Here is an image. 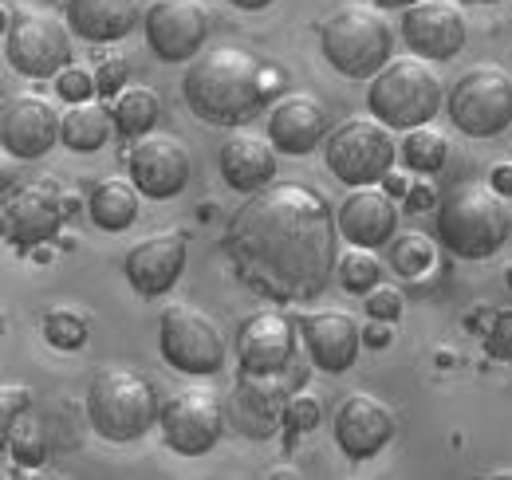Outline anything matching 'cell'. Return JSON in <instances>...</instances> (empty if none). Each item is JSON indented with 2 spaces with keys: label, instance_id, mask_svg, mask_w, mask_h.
<instances>
[{
  "label": "cell",
  "instance_id": "1",
  "mask_svg": "<svg viewBox=\"0 0 512 480\" xmlns=\"http://www.w3.org/2000/svg\"><path fill=\"white\" fill-rule=\"evenodd\" d=\"M339 240L335 209L316 185L272 181L237 205L221 248L249 292L276 303H304L327 292L343 252Z\"/></svg>",
  "mask_w": 512,
  "mask_h": 480
},
{
  "label": "cell",
  "instance_id": "2",
  "mask_svg": "<svg viewBox=\"0 0 512 480\" xmlns=\"http://www.w3.org/2000/svg\"><path fill=\"white\" fill-rule=\"evenodd\" d=\"M284 83L288 75L280 63L260 60L245 48H209L186 67L182 99L209 126H241L276 103Z\"/></svg>",
  "mask_w": 512,
  "mask_h": 480
},
{
  "label": "cell",
  "instance_id": "3",
  "mask_svg": "<svg viewBox=\"0 0 512 480\" xmlns=\"http://www.w3.org/2000/svg\"><path fill=\"white\" fill-rule=\"evenodd\" d=\"M489 181H465L438 201L434 233L457 260H485L512 237V213Z\"/></svg>",
  "mask_w": 512,
  "mask_h": 480
},
{
  "label": "cell",
  "instance_id": "4",
  "mask_svg": "<svg viewBox=\"0 0 512 480\" xmlns=\"http://www.w3.org/2000/svg\"><path fill=\"white\" fill-rule=\"evenodd\" d=\"M158 394L154 382L130 366H107L87 386V425L115 445L146 437L158 425Z\"/></svg>",
  "mask_w": 512,
  "mask_h": 480
},
{
  "label": "cell",
  "instance_id": "5",
  "mask_svg": "<svg viewBox=\"0 0 512 480\" xmlns=\"http://www.w3.org/2000/svg\"><path fill=\"white\" fill-rule=\"evenodd\" d=\"M323 60L343 79H375L394 60V28L371 4H339L320 24Z\"/></svg>",
  "mask_w": 512,
  "mask_h": 480
},
{
  "label": "cell",
  "instance_id": "6",
  "mask_svg": "<svg viewBox=\"0 0 512 480\" xmlns=\"http://www.w3.org/2000/svg\"><path fill=\"white\" fill-rule=\"evenodd\" d=\"M442 79L422 56H398L371 79L367 111L390 130H414L442 111Z\"/></svg>",
  "mask_w": 512,
  "mask_h": 480
},
{
  "label": "cell",
  "instance_id": "7",
  "mask_svg": "<svg viewBox=\"0 0 512 480\" xmlns=\"http://www.w3.org/2000/svg\"><path fill=\"white\" fill-rule=\"evenodd\" d=\"M4 16V60L24 79H56L71 63V24L56 12L32 8V12H12L0 8Z\"/></svg>",
  "mask_w": 512,
  "mask_h": 480
},
{
  "label": "cell",
  "instance_id": "8",
  "mask_svg": "<svg viewBox=\"0 0 512 480\" xmlns=\"http://www.w3.org/2000/svg\"><path fill=\"white\" fill-rule=\"evenodd\" d=\"M323 158H327V170L351 189L379 185L398 162V142H394V130L375 115L347 119L323 138Z\"/></svg>",
  "mask_w": 512,
  "mask_h": 480
},
{
  "label": "cell",
  "instance_id": "9",
  "mask_svg": "<svg viewBox=\"0 0 512 480\" xmlns=\"http://www.w3.org/2000/svg\"><path fill=\"white\" fill-rule=\"evenodd\" d=\"M449 122L469 138H493L512 126V75L497 63H473L446 95Z\"/></svg>",
  "mask_w": 512,
  "mask_h": 480
},
{
  "label": "cell",
  "instance_id": "10",
  "mask_svg": "<svg viewBox=\"0 0 512 480\" xmlns=\"http://www.w3.org/2000/svg\"><path fill=\"white\" fill-rule=\"evenodd\" d=\"M158 347L162 359L174 370L193 374V378H209L217 374L229 359V343L221 335V327L213 323L209 311L193 307V303H170L158 319Z\"/></svg>",
  "mask_w": 512,
  "mask_h": 480
},
{
  "label": "cell",
  "instance_id": "11",
  "mask_svg": "<svg viewBox=\"0 0 512 480\" xmlns=\"http://www.w3.org/2000/svg\"><path fill=\"white\" fill-rule=\"evenodd\" d=\"M308 374H300L296 366L276 370V374H260V370H237L233 394L225 398V418L229 429H237L241 437L268 441L280 425H284V406L288 398L304 386Z\"/></svg>",
  "mask_w": 512,
  "mask_h": 480
},
{
  "label": "cell",
  "instance_id": "12",
  "mask_svg": "<svg viewBox=\"0 0 512 480\" xmlns=\"http://www.w3.org/2000/svg\"><path fill=\"white\" fill-rule=\"evenodd\" d=\"M225 402H217L213 390L205 386H186L178 394H170L158 410V429L166 437V445L178 453V457H201L209 453L221 433H225Z\"/></svg>",
  "mask_w": 512,
  "mask_h": 480
},
{
  "label": "cell",
  "instance_id": "13",
  "mask_svg": "<svg viewBox=\"0 0 512 480\" xmlns=\"http://www.w3.org/2000/svg\"><path fill=\"white\" fill-rule=\"evenodd\" d=\"M67 217L64 193L52 178H40L4 201V237L20 252H36L60 237V225Z\"/></svg>",
  "mask_w": 512,
  "mask_h": 480
},
{
  "label": "cell",
  "instance_id": "14",
  "mask_svg": "<svg viewBox=\"0 0 512 480\" xmlns=\"http://www.w3.org/2000/svg\"><path fill=\"white\" fill-rule=\"evenodd\" d=\"M146 44L166 63H190L209 40V12L201 0H150L142 12Z\"/></svg>",
  "mask_w": 512,
  "mask_h": 480
},
{
  "label": "cell",
  "instance_id": "15",
  "mask_svg": "<svg viewBox=\"0 0 512 480\" xmlns=\"http://www.w3.org/2000/svg\"><path fill=\"white\" fill-rule=\"evenodd\" d=\"M127 174L150 201H170L178 197L193 174V158L182 138L174 134H142L127 150Z\"/></svg>",
  "mask_w": 512,
  "mask_h": 480
},
{
  "label": "cell",
  "instance_id": "16",
  "mask_svg": "<svg viewBox=\"0 0 512 480\" xmlns=\"http://www.w3.org/2000/svg\"><path fill=\"white\" fill-rule=\"evenodd\" d=\"M64 130V115L44 99V95H8L0 107V142L12 158L20 162H36L44 158Z\"/></svg>",
  "mask_w": 512,
  "mask_h": 480
},
{
  "label": "cell",
  "instance_id": "17",
  "mask_svg": "<svg viewBox=\"0 0 512 480\" xmlns=\"http://www.w3.org/2000/svg\"><path fill=\"white\" fill-rule=\"evenodd\" d=\"M394 410L379 402L375 394H347L339 406H335V421H331V433H335V445L347 461H371L379 457L386 445L394 441Z\"/></svg>",
  "mask_w": 512,
  "mask_h": 480
},
{
  "label": "cell",
  "instance_id": "18",
  "mask_svg": "<svg viewBox=\"0 0 512 480\" xmlns=\"http://www.w3.org/2000/svg\"><path fill=\"white\" fill-rule=\"evenodd\" d=\"M465 36V12L453 0H418L402 8V44L422 60H453L465 48Z\"/></svg>",
  "mask_w": 512,
  "mask_h": 480
},
{
  "label": "cell",
  "instance_id": "19",
  "mask_svg": "<svg viewBox=\"0 0 512 480\" xmlns=\"http://www.w3.org/2000/svg\"><path fill=\"white\" fill-rule=\"evenodd\" d=\"M186 233L182 229H162L154 237L138 240L123 256V272H127V284L142 296V300H158L166 296L182 272H186Z\"/></svg>",
  "mask_w": 512,
  "mask_h": 480
},
{
  "label": "cell",
  "instance_id": "20",
  "mask_svg": "<svg viewBox=\"0 0 512 480\" xmlns=\"http://www.w3.org/2000/svg\"><path fill=\"white\" fill-rule=\"evenodd\" d=\"M296 339H300V327L284 311H272V307L253 311L237 327V362L241 370H260V374L288 370L296 366Z\"/></svg>",
  "mask_w": 512,
  "mask_h": 480
},
{
  "label": "cell",
  "instance_id": "21",
  "mask_svg": "<svg viewBox=\"0 0 512 480\" xmlns=\"http://www.w3.org/2000/svg\"><path fill=\"white\" fill-rule=\"evenodd\" d=\"M300 339L308 343V359L327 374L351 370L363 351V327L347 311H304L296 315Z\"/></svg>",
  "mask_w": 512,
  "mask_h": 480
},
{
  "label": "cell",
  "instance_id": "22",
  "mask_svg": "<svg viewBox=\"0 0 512 480\" xmlns=\"http://www.w3.org/2000/svg\"><path fill=\"white\" fill-rule=\"evenodd\" d=\"M335 221L347 244L386 248L398 233V197H390L383 185H359L339 201Z\"/></svg>",
  "mask_w": 512,
  "mask_h": 480
},
{
  "label": "cell",
  "instance_id": "23",
  "mask_svg": "<svg viewBox=\"0 0 512 480\" xmlns=\"http://www.w3.org/2000/svg\"><path fill=\"white\" fill-rule=\"evenodd\" d=\"M327 111H323L320 99L296 91V95H280L272 103V115H268V142L288 154V158H304L312 154L316 146H323L327 138Z\"/></svg>",
  "mask_w": 512,
  "mask_h": 480
},
{
  "label": "cell",
  "instance_id": "24",
  "mask_svg": "<svg viewBox=\"0 0 512 480\" xmlns=\"http://www.w3.org/2000/svg\"><path fill=\"white\" fill-rule=\"evenodd\" d=\"M276 146L272 142H264V138H256L249 130H241V134H233V138H225V146H221V154H217V170H221V178L229 189H237V193H256V189H264V185H272L276 178Z\"/></svg>",
  "mask_w": 512,
  "mask_h": 480
},
{
  "label": "cell",
  "instance_id": "25",
  "mask_svg": "<svg viewBox=\"0 0 512 480\" xmlns=\"http://www.w3.org/2000/svg\"><path fill=\"white\" fill-rule=\"evenodd\" d=\"M67 24L87 44H115L130 36L142 20L138 0H64Z\"/></svg>",
  "mask_w": 512,
  "mask_h": 480
},
{
  "label": "cell",
  "instance_id": "26",
  "mask_svg": "<svg viewBox=\"0 0 512 480\" xmlns=\"http://www.w3.org/2000/svg\"><path fill=\"white\" fill-rule=\"evenodd\" d=\"M138 209H142V189L130 181V174L127 178H103L87 197V217L103 233H127L138 221Z\"/></svg>",
  "mask_w": 512,
  "mask_h": 480
},
{
  "label": "cell",
  "instance_id": "27",
  "mask_svg": "<svg viewBox=\"0 0 512 480\" xmlns=\"http://www.w3.org/2000/svg\"><path fill=\"white\" fill-rule=\"evenodd\" d=\"M111 134H119V130H115V111H111V103L91 99V103H75L71 111H64L60 142H64L67 150H75V154H95V150H103V146L111 142Z\"/></svg>",
  "mask_w": 512,
  "mask_h": 480
},
{
  "label": "cell",
  "instance_id": "28",
  "mask_svg": "<svg viewBox=\"0 0 512 480\" xmlns=\"http://www.w3.org/2000/svg\"><path fill=\"white\" fill-rule=\"evenodd\" d=\"M0 437H4V453L20 469H36V465H44L52 457V433H48L44 418L32 406L24 414H16L12 421H4L0 425Z\"/></svg>",
  "mask_w": 512,
  "mask_h": 480
},
{
  "label": "cell",
  "instance_id": "29",
  "mask_svg": "<svg viewBox=\"0 0 512 480\" xmlns=\"http://www.w3.org/2000/svg\"><path fill=\"white\" fill-rule=\"evenodd\" d=\"M111 111H115V130L123 138H142V134H150L158 126V119H162V99L146 83H127L111 99Z\"/></svg>",
  "mask_w": 512,
  "mask_h": 480
},
{
  "label": "cell",
  "instance_id": "30",
  "mask_svg": "<svg viewBox=\"0 0 512 480\" xmlns=\"http://www.w3.org/2000/svg\"><path fill=\"white\" fill-rule=\"evenodd\" d=\"M398 158H402V166L410 174H438L449 158V138L442 130H434L430 122L414 126V130H402Z\"/></svg>",
  "mask_w": 512,
  "mask_h": 480
},
{
  "label": "cell",
  "instance_id": "31",
  "mask_svg": "<svg viewBox=\"0 0 512 480\" xmlns=\"http://www.w3.org/2000/svg\"><path fill=\"white\" fill-rule=\"evenodd\" d=\"M438 260V248L434 240L418 229H406V233H394V240L386 244V264L398 272V276H426Z\"/></svg>",
  "mask_w": 512,
  "mask_h": 480
},
{
  "label": "cell",
  "instance_id": "32",
  "mask_svg": "<svg viewBox=\"0 0 512 480\" xmlns=\"http://www.w3.org/2000/svg\"><path fill=\"white\" fill-rule=\"evenodd\" d=\"M383 260L375 256V248H363V244H351V248H343L339 252V264H335V276H339V284L347 288V292H355V296H367L371 288H379L383 284Z\"/></svg>",
  "mask_w": 512,
  "mask_h": 480
},
{
  "label": "cell",
  "instance_id": "33",
  "mask_svg": "<svg viewBox=\"0 0 512 480\" xmlns=\"http://www.w3.org/2000/svg\"><path fill=\"white\" fill-rule=\"evenodd\" d=\"M91 335V315L75 311V307H52L44 315V339L60 351H79Z\"/></svg>",
  "mask_w": 512,
  "mask_h": 480
},
{
  "label": "cell",
  "instance_id": "34",
  "mask_svg": "<svg viewBox=\"0 0 512 480\" xmlns=\"http://www.w3.org/2000/svg\"><path fill=\"white\" fill-rule=\"evenodd\" d=\"M323 418V406L316 394H304V390H296L292 398H288V406H284V433H288V449L304 437V433H312Z\"/></svg>",
  "mask_w": 512,
  "mask_h": 480
},
{
  "label": "cell",
  "instance_id": "35",
  "mask_svg": "<svg viewBox=\"0 0 512 480\" xmlns=\"http://www.w3.org/2000/svg\"><path fill=\"white\" fill-rule=\"evenodd\" d=\"M56 95L64 99L67 107L99 99V75H95V67H83V63H67L64 71L56 75Z\"/></svg>",
  "mask_w": 512,
  "mask_h": 480
},
{
  "label": "cell",
  "instance_id": "36",
  "mask_svg": "<svg viewBox=\"0 0 512 480\" xmlns=\"http://www.w3.org/2000/svg\"><path fill=\"white\" fill-rule=\"evenodd\" d=\"M485 351H489L493 359L512 362V307L493 315V323H489V331H485Z\"/></svg>",
  "mask_w": 512,
  "mask_h": 480
},
{
  "label": "cell",
  "instance_id": "37",
  "mask_svg": "<svg viewBox=\"0 0 512 480\" xmlns=\"http://www.w3.org/2000/svg\"><path fill=\"white\" fill-rule=\"evenodd\" d=\"M95 75H99V99H115V95L127 87L130 60L127 56H111V60H103L95 67Z\"/></svg>",
  "mask_w": 512,
  "mask_h": 480
},
{
  "label": "cell",
  "instance_id": "38",
  "mask_svg": "<svg viewBox=\"0 0 512 480\" xmlns=\"http://www.w3.org/2000/svg\"><path fill=\"white\" fill-rule=\"evenodd\" d=\"M367 319H383V323H398V315H402V292L398 288H371L367 292Z\"/></svg>",
  "mask_w": 512,
  "mask_h": 480
},
{
  "label": "cell",
  "instance_id": "39",
  "mask_svg": "<svg viewBox=\"0 0 512 480\" xmlns=\"http://www.w3.org/2000/svg\"><path fill=\"white\" fill-rule=\"evenodd\" d=\"M430 205H438L434 174H414V178H410V189H406V197H402V209H410V213H426Z\"/></svg>",
  "mask_w": 512,
  "mask_h": 480
},
{
  "label": "cell",
  "instance_id": "40",
  "mask_svg": "<svg viewBox=\"0 0 512 480\" xmlns=\"http://www.w3.org/2000/svg\"><path fill=\"white\" fill-rule=\"evenodd\" d=\"M0 402H4V410H0V421H12L16 414H24V410L32 406V390H28V386H4Z\"/></svg>",
  "mask_w": 512,
  "mask_h": 480
},
{
  "label": "cell",
  "instance_id": "41",
  "mask_svg": "<svg viewBox=\"0 0 512 480\" xmlns=\"http://www.w3.org/2000/svg\"><path fill=\"white\" fill-rule=\"evenodd\" d=\"M489 185H493L501 197H512V162H497L493 174H489Z\"/></svg>",
  "mask_w": 512,
  "mask_h": 480
},
{
  "label": "cell",
  "instance_id": "42",
  "mask_svg": "<svg viewBox=\"0 0 512 480\" xmlns=\"http://www.w3.org/2000/svg\"><path fill=\"white\" fill-rule=\"evenodd\" d=\"M386 327H390V323L371 319V323H367V331H363V339H367L371 347H386V343H390V331H386Z\"/></svg>",
  "mask_w": 512,
  "mask_h": 480
},
{
  "label": "cell",
  "instance_id": "43",
  "mask_svg": "<svg viewBox=\"0 0 512 480\" xmlns=\"http://www.w3.org/2000/svg\"><path fill=\"white\" fill-rule=\"evenodd\" d=\"M379 185H383L390 197H406V189H410V178H406V174H394V170H390V174H386V178L379 181Z\"/></svg>",
  "mask_w": 512,
  "mask_h": 480
},
{
  "label": "cell",
  "instance_id": "44",
  "mask_svg": "<svg viewBox=\"0 0 512 480\" xmlns=\"http://www.w3.org/2000/svg\"><path fill=\"white\" fill-rule=\"evenodd\" d=\"M264 477H268V480H272V477H292V480H300V477H304V469H296V465H272V469H268Z\"/></svg>",
  "mask_w": 512,
  "mask_h": 480
},
{
  "label": "cell",
  "instance_id": "45",
  "mask_svg": "<svg viewBox=\"0 0 512 480\" xmlns=\"http://www.w3.org/2000/svg\"><path fill=\"white\" fill-rule=\"evenodd\" d=\"M233 8H241V12H260V8H268L272 0H229Z\"/></svg>",
  "mask_w": 512,
  "mask_h": 480
},
{
  "label": "cell",
  "instance_id": "46",
  "mask_svg": "<svg viewBox=\"0 0 512 480\" xmlns=\"http://www.w3.org/2000/svg\"><path fill=\"white\" fill-rule=\"evenodd\" d=\"M379 8H410V4H418V0H375Z\"/></svg>",
  "mask_w": 512,
  "mask_h": 480
},
{
  "label": "cell",
  "instance_id": "47",
  "mask_svg": "<svg viewBox=\"0 0 512 480\" xmlns=\"http://www.w3.org/2000/svg\"><path fill=\"white\" fill-rule=\"evenodd\" d=\"M485 477H493V480H512V469H493V473H485Z\"/></svg>",
  "mask_w": 512,
  "mask_h": 480
},
{
  "label": "cell",
  "instance_id": "48",
  "mask_svg": "<svg viewBox=\"0 0 512 480\" xmlns=\"http://www.w3.org/2000/svg\"><path fill=\"white\" fill-rule=\"evenodd\" d=\"M469 4H497V0H469Z\"/></svg>",
  "mask_w": 512,
  "mask_h": 480
},
{
  "label": "cell",
  "instance_id": "49",
  "mask_svg": "<svg viewBox=\"0 0 512 480\" xmlns=\"http://www.w3.org/2000/svg\"><path fill=\"white\" fill-rule=\"evenodd\" d=\"M509 244H512V237H509Z\"/></svg>",
  "mask_w": 512,
  "mask_h": 480
}]
</instances>
